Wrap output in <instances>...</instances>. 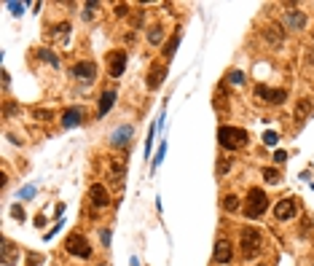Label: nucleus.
Instances as JSON below:
<instances>
[{
	"mask_svg": "<svg viewBox=\"0 0 314 266\" xmlns=\"http://www.w3.org/2000/svg\"><path fill=\"white\" fill-rule=\"evenodd\" d=\"M25 266H43V255L41 253H33V250H30L27 253V263Z\"/></svg>",
	"mask_w": 314,
	"mask_h": 266,
	"instance_id": "b1692460",
	"label": "nucleus"
},
{
	"mask_svg": "<svg viewBox=\"0 0 314 266\" xmlns=\"http://www.w3.org/2000/svg\"><path fill=\"white\" fill-rule=\"evenodd\" d=\"M99 266H105V263H99Z\"/></svg>",
	"mask_w": 314,
	"mask_h": 266,
	"instance_id": "58836bf2",
	"label": "nucleus"
},
{
	"mask_svg": "<svg viewBox=\"0 0 314 266\" xmlns=\"http://www.w3.org/2000/svg\"><path fill=\"white\" fill-rule=\"evenodd\" d=\"M311 113H314V103H311V100L309 97L298 100V105H295V121H306Z\"/></svg>",
	"mask_w": 314,
	"mask_h": 266,
	"instance_id": "dca6fc26",
	"label": "nucleus"
},
{
	"mask_svg": "<svg viewBox=\"0 0 314 266\" xmlns=\"http://www.w3.org/2000/svg\"><path fill=\"white\" fill-rule=\"evenodd\" d=\"M94 75H97V65H94L91 59H83L78 62V65H73V78L75 81H94Z\"/></svg>",
	"mask_w": 314,
	"mask_h": 266,
	"instance_id": "6e6552de",
	"label": "nucleus"
},
{
	"mask_svg": "<svg viewBox=\"0 0 314 266\" xmlns=\"http://www.w3.org/2000/svg\"><path fill=\"white\" fill-rule=\"evenodd\" d=\"M116 14H119V17H127V14H129V6H116Z\"/></svg>",
	"mask_w": 314,
	"mask_h": 266,
	"instance_id": "f704fd0d",
	"label": "nucleus"
},
{
	"mask_svg": "<svg viewBox=\"0 0 314 266\" xmlns=\"http://www.w3.org/2000/svg\"><path fill=\"white\" fill-rule=\"evenodd\" d=\"M164 151H167V145H161V148H159V153H156V159H153V169L164 161Z\"/></svg>",
	"mask_w": 314,
	"mask_h": 266,
	"instance_id": "cd10ccee",
	"label": "nucleus"
},
{
	"mask_svg": "<svg viewBox=\"0 0 314 266\" xmlns=\"http://www.w3.org/2000/svg\"><path fill=\"white\" fill-rule=\"evenodd\" d=\"M113 103H116V92H113V89L102 92V95H99V108H97V116H99V119H105V113L113 108Z\"/></svg>",
	"mask_w": 314,
	"mask_h": 266,
	"instance_id": "2eb2a0df",
	"label": "nucleus"
},
{
	"mask_svg": "<svg viewBox=\"0 0 314 266\" xmlns=\"http://www.w3.org/2000/svg\"><path fill=\"white\" fill-rule=\"evenodd\" d=\"M234 258V247H231V242L229 239H218V245L213 250V261L215 263H229Z\"/></svg>",
	"mask_w": 314,
	"mask_h": 266,
	"instance_id": "1a4fd4ad",
	"label": "nucleus"
},
{
	"mask_svg": "<svg viewBox=\"0 0 314 266\" xmlns=\"http://www.w3.org/2000/svg\"><path fill=\"white\" fill-rule=\"evenodd\" d=\"M17 250H19V247H14L11 239H3V263H6V266H14V263H17Z\"/></svg>",
	"mask_w": 314,
	"mask_h": 266,
	"instance_id": "a211bd4d",
	"label": "nucleus"
},
{
	"mask_svg": "<svg viewBox=\"0 0 314 266\" xmlns=\"http://www.w3.org/2000/svg\"><path fill=\"white\" fill-rule=\"evenodd\" d=\"M161 35H164V30L159 25H153L151 33H148V41H151V43H161Z\"/></svg>",
	"mask_w": 314,
	"mask_h": 266,
	"instance_id": "5701e85b",
	"label": "nucleus"
},
{
	"mask_svg": "<svg viewBox=\"0 0 314 266\" xmlns=\"http://www.w3.org/2000/svg\"><path fill=\"white\" fill-rule=\"evenodd\" d=\"M65 250L70 255H75V258H89L91 255L89 239H86L83 234H70V237L65 239Z\"/></svg>",
	"mask_w": 314,
	"mask_h": 266,
	"instance_id": "20e7f679",
	"label": "nucleus"
},
{
	"mask_svg": "<svg viewBox=\"0 0 314 266\" xmlns=\"http://www.w3.org/2000/svg\"><path fill=\"white\" fill-rule=\"evenodd\" d=\"M132 266H140V263H137V258H135V261H132Z\"/></svg>",
	"mask_w": 314,
	"mask_h": 266,
	"instance_id": "4c0bfd02",
	"label": "nucleus"
},
{
	"mask_svg": "<svg viewBox=\"0 0 314 266\" xmlns=\"http://www.w3.org/2000/svg\"><path fill=\"white\" fill-rule=\"evenodd\" d=\"M67 33H70V25H67V22H65V25H57V27H54V35L62 38V41L67 38Z\"/></svg>",
	"mask_w": 314,
	"mask_h": 266,
	"instance_id": "393cba45",
	"label": "nucleus"
},
{
	"mask_svg": "<svg viewBox=\"0 0 314 266\" xmlns=\"http://www.w3.org/2000/svg\"><path fill=\"white\" fill-rule=\"evenodd\" d=\"M124 70H127V51L116 49L108 54V73H111L113 78H121Z\"/></svg>",
	"mask_w": 314,
	"mask_h": 266,
	"instance_id": "39448f33",
	"label": "nucleus"
},
{
	"mask_svg": "<svg viewBox=\"0 0 314 266\" xmlns=\"http://www.w3.org/2000/svg\"><path fill=\"white\" fill-rule=\"evenodd\" d=\"M255 95L263 97L266 103H271V105H282L287 100V92L285 89H269V86H263V83L255 86Z\"/></svg>",
	"mask_w": 314,
	"mask_h": 266,
	"instance_id": "0eeeda50",
	"label": "nucleus"
},
{
	"mask_svg": "<svg viewBox=\"0 0 314 266\" xmlns=\"http://www.w3.org/2000/svg\"><path fill=\"white\" fill-rule=\"evenodd\" d=\"M263 181H269V183L277 186V183H279V172L274 169V167H266V169H263Z\"/></svg>",
	"mask_w": 314,
	"mask_h": 266,
	"instance_id": "4be33fe9",
	"label": "nucleus"
},
{
	"mask_svg": "<svg viewBox=\"0 0 314 266\" xmlns=\"http://www.w3.org/2000/svg\"><path fill=\"white\" fill-rule=\"evenodd\" d=\"M263 38H266V43H269V46H279L282 41H285V30H282L279 25H269L263 30Z\"/></svg>",
	"mask_w": 314,
	"mask_h": 266,
	"instance_id": "ddd939ff",
	"label": "nucleus"
},
{
	"mask_svg": "<svg viewBox=\"0 0 314 266\" xmlns=\"http://www.w3.org/2000/svg\"><path fill=\"white\" fill-rule=\"evenodd\" d=\"M124 175H127V161H121V159H113V164H111V181L121 186Z\"/></svg>",
	"mask_w": 314,
	"mask_h": 266,
	"instance_id": "f3484780",
	"label": "nucleus"
},
{
	"mask_svg": "<svg viewBox=\"0 0 314 266\" xmlns=\"http://www.w3.org/2000/svg\"><path fill=\"white\" fill-rule=\"evenodd\" d=\"M11 215L17 218V221H25V210H22L19 205H14V210H11Z\"/></svg>",
	"mask_w": 314,
	"mask_h": 266,
	"instance_id": "c85d7f7f",
	"label": "nucleus"
},
{
	"mask_svg": "<svg viewBox=\"0 0 314 266\" xmlns=\"http://www.w3.org/2000/svg\"><path fill=\"white\" fill-rule=\"evenodd\" d=\"M218 140H221V145L226 148V151H239V148L247 143V132L239 129V127L223 124V127L218 129Z\"/></svg>",
	"mask_w": 314,
	"mask_h": 266,
	"instance_id": "f03ea898",
	"label": "nucleus"
},
{
	"mask_svg": "<svg viewBox=\"0 0 314 266\" xmlns=\"http://www.w3.org/2000/svg\"><path fill=\"white\" fill-rule=\"evenodd\" d=\"M239 205H242V202H239L237 194H229V197H223V210H226V213H237Z\"/></svg>",
	"mask_w": 314,
	"mask_h": 266,
	"instance_id": "412c9836",
	"label": "nucleus"
},
{
	"mask_svg": "<svg viewBox=\"0 0 314 266\" xmlns=\"http://www.w3.org/2000/svg\"><path fill=\"white\" fill-rule=\"evenodd\" d=\"M231 169V164H229V159H221V164H218V172H221V175H226V172Z\"/></svg>",
	"mask_w": 314,
	"mask_h": 266,
	"instance_id": "7c9ffc66",
	"label": "nucleus"
},
{
	"mask_svg": "<svg viewBox=\"0 0 314 266\" xmlns=\"http://www.w3.org/2000/svg\"><path fill=\"white\" fill-rule=\"evenodd\" d=\"M306 25V17H303V11H287V27H293V30H301Z\"/></svg>",
	"mask_w": 314,
	"mask_h": 266,
	"instance_id": "aec40b11",
	"label": "nucleus"
},
{
	"mask_svg": "<svg viewBox=\"0 0 314 266\" xmlns=\"http://www.w3.org/2000/svg\"><path fill=\"white\" fill-rule=\"evenodd\" d=\"M129 137H132V127H127V124H124V127H119V129L111 135V145L124 148V145H129Z\"/></svg>",
	"mask_w": 314,
	"mask_h": 266,
	"instance_id": "4468645a",
	"label": "nucleus"
},
{
	"mask_svg": "<svg viewBox=\"0 0 314 266\" xmlns=\"http://www.w3.org/2000/svg\"><path fill=\"white\" fill-rule=\"evenodd\" d=\"M266 210H269V197H266L263 189H250L247 191V199H245V215L250 221L261 218Z\"/></svg>",
	"mask_w": 314,
	"mask_h": 266,
	"instance_id": "f257e3e1",
	"label": "nucleus"
},
{
	"mask_svg": "<svg viewBox=\"0 0 314 266\" xmlns=\"http://www.w3.org/2000/svg\"><path fill=\"white\" fill-rule=\"evenodd\" d=\"M258 250H261V234H258V229H253V226H245V229H242V255L253 258Z\"/></svg>",
	"mask_w": 314,
	"mask_h": 266,
	"instance_id": "7ed1b4c3",
	"label": "nucleus"
},
{
	"mask_svg": "<svg viewBox=\"0 0 314 266\" xmlns=\"http://www.w3.org/2000/svg\"><path fill=\"white\" fill-rule=\"evenodd\" d=\"M287 159V151H277L274 153V161H285Z\"/></svg>",
	"mask_w": 314,
	"mask_h": 266,
	"instance_id": "c9c22d12",
	"label": "nucleus"
},
{
	"mask_svg": "<svg viewBox=\"0 0 314 266\" xmlns=\"http://www.w3.org/2000/svg\"><path fill=\"white\" fill-rule=\"evenodd\" d=\"M33 194H35V189H33V186H27V189H22V194H19V197H22V199H30Z\"/></svg>",
	"mask_w": 314,
	"mask_h": 266,
	"instance_id": "473e14b6",
	"label": "nucleus"
},
{
	"mask_svg": "<svg viewBox=\"0 0 314 266\" xmlns=\"http://www.w3.org/2000/svg\"><path fill=\"white\" fill-rule=\"evenodd\" d=\"M81 121H83V108H78V105L67 108V111L62 113V127H65V129H73V127H78Z\"/></svg>",
	"mask_w": 314,
	"mask_h": 266,
	"instance_id": "9b49d317",
	"label": "nucleus"
},
{
	"mask_svg": "<svg viewBox=\"0 0 314 266\" xmlns=\"http://www.w3.org/2000/svg\"><path fill=\"white\" fill-rule=\"evenodd\" d=\"M180 38H183V35H180V30H175V35H172V41H167V43H164V59H172V57H175V51H177V46H180Z\"/></svg>",
	"mask_w": 314,
	"mask_h": 266,
	"instance_id": "6ab92c4d",
	"label": "nucleus"
},
{
	"mask_svg": "<svg viewBox=\"0 0 314 266\" xmlns=\"http://www.w3.org/2000/svg\"><path fill=\"white\" fill-rule=\"evenodd\" d=\"M9 6H11V11H14V14H22V9H25L22 3H9Z\"/></svg>",
	"mask_w": 314,
	"mask_h": 266,
	"instance_id": "e433bc0d",
	"label": "nucleus"
},
{
	"mask_svg": "<svg viewBox=\"0 0 314 266\" xmlns=\"http://www.w3.org/2000/svg\"><path fill=\"white\" fill-rule=\"evenodd\" d=\"M263 143H266V145H277V143H279V135H277V132H271V129H269V132L263 135Z\"/></svg>",
	"mask_w": 314,
	"mask_h": 266,
	"instance_id": "a878e982",
	"label": "nucleus"
},
{
	"mask_svg": "<svg viewBox=\"0 0 314 266\" xmlns=\"http://www.w3.org/2000/svg\"><path fill=\"white\" fill-rule=\"evenodd\" d=\"M89 202L94 207H108V202H111V197H108V189L102 183H94L89 189Z\"/></svg>",
	"mask_w": 314,
	"mask_h": 266,
	"instance_id": "9d476101",
	"label": "nucleus"
},
{
	"mask_svg": "<svg viewBox=\"0 0 314 266\" xmlns=\"http://www.w3.org/2000/svg\"><path fill=\"white\" fill-rule=\"evenodd\" d=\"M41 57H43V59H49V62H51V65H54V67H59V59H57V57H54V54H51V51H46V49H43V51H41Z\"/></svg>",
	"mask_w": 314,
	"mask_h": 266,
	"instance_id": "bb28decb",
	"label": "nucleus"
},
{
	"mask_svg": "<svg viewBox=\"0 0 314 266\" xmlns=\"http://www.w3.org/2000/svg\"><path fill=\"white\" fill-rule=\"evenodd\" d=\"M229 81H234V83H242V81H245V75H242L239 70H234V73H229Z\"/></svg>",
	"mask_w": 314,
	"mask_h": 266,
	"instance_id": "c756f323",
	"label": "nucleus"
},
{
	"mask_svg": "<svg viewBox=\"0 0 314 266\" xmlns=\"http://www.w3.org/2000/svg\"><path fill=\"white\" fill-rule=\"evenodd\" d=\"M164 75H167V67H164V65H153L151 70H148L145 86H148V89H159V86L164 83Z\"/></svg>",
	"mask_w": 314,
	"mask_h": 266,
	"instance_id": "f8f14e48",
	"label": "nucleus"
},
{
	"mask_svg": "<svg viewBox=\"0 0 314 266\" xmlns=\"http://www.w3.org/2000/svg\"><path fill=\"white\" fill-rule=\"evenodd\" d=\"M35 119H41V121H49V119H51V113H49V111H35Z\"/></svg>",
	"mask_w": 314,
	"mask_h": 266,
	"instance_id": "72a5a7b5",
	"label": "nucleus"
},
{
	"mask_svg": "<svg viewBox=\"0 0 314 266\" xmlns=\"http://www.w3.org/2000/svg\"><path fill=\"white\" fill-rule=\"evenodd\" d=\"M99 239H102V245H111V229H102V234H99Z\"/></svg>",
	"mask_w": 314,
	"mask_h": 266,
	"instance_id": "2f4dec72",
	"label": "nucleus"
},
{
	"mask_svg": "<svg viewBox=\"0 0 314 266\" xmlns=\"http://www.w3.org/2000/svg\"><path fill=\"white\" fill-rule=\"evenodd\" d=\"M298 215V202L295 199H282L274 205V218L277 221H290V218Z\"/></svg>",
	"mask_w": 314,
	"mask_h": 266,
	"instance_id": "423d86ee",
	"label": "nucleus"
}]
</instances>
